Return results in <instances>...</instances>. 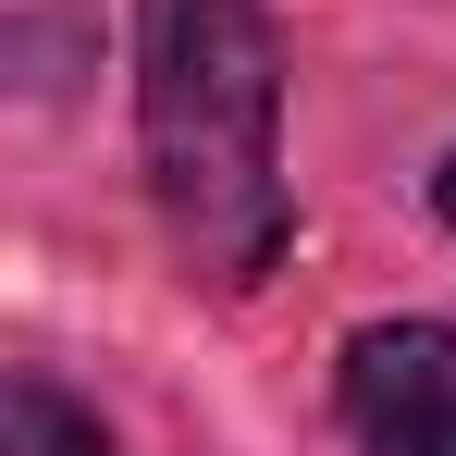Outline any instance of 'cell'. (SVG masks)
Here are the masks:
<instances>
[{"instance_id": "cell-3", "label": "cell", "mask_w": 456, "mask_h": 456, "mask_svg": "<svg viewBox=\"0 0 456 456\" xmlns=\"http://www.w3.org/2000/svg\"><path fill=\"white\" fill-rule=\"evenodd\" d=\"M0 456H111L99 407H75L50 370H12L0 382Z\"/></svg>"}, {"instance_id": "cell-4", "label": "cell", "mask_w": 456, "mask_h": 456, "mask_svg": "<svg viewBox=\"0 0 456 456\" xmlns=\"http://www.w3.org/2000/svg\"><path fill=\"white\" fill-rule=\"evenodd\" d=\"M432 210H444V234H456V149H444V173H432Z\"/></svg>"}, {"instance_id": "cell-1", "label": "cell", "mask_w": 456, "mask_h": 456, "mask_svg": "<svg viewBox=\"0 0 456 456\" xmlns=\"http://www.w3.org/2000/svg\"><path fill=\"white\" fill-rule=\"evenodd\" d=\"M136 160L185 284L247 297L284 259V37L259 0H136Z\"/></svg>"}, {"instance_id": "cell-2", "label": "cell", "mask_w": 456, "mask_h": 456, "mask_svg": "<svg viewBox=\"0 0 456 456\" xmlns=\"http://www.w3.org/2000/svg\"><path fill=\"white\" fill-rule=\"evenodd\" d=\"M358 456H456V321H370L333 358Z\"/></svg>"}]
</instances>
